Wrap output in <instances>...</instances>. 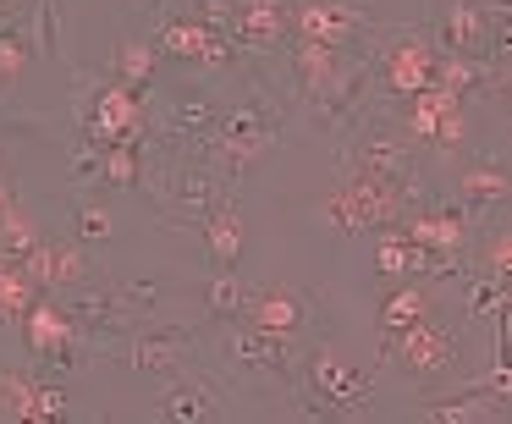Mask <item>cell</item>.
<instances>
[{
	"instance_id": "cell-25",
	"label": "cell",
	"mask_w": 512,
	"mask_h": 424,
	"mask_svg": "<svg viewBox=\"0 0 512 424\" xmlns=\"http://www.w3.org/2000/svg\"><path fill=\"white\" fill-rule=\"evenodd\" d=\"M155 72H160V50L149 45V39H127L111 61V78L127 83V89H138V94L155 89Z\"/></svg>"
},
{
	"instance_id": "cell-5",
	"label": "cell",
	"mask_w": 512,
	"mask_h": 424,
	"mask_svg": "<svg viewBox=\"0 0 512 424\" xmlns=\"http://www.w3.org/2000/svg\"><path fill=\"white\" fill-rule=\"evenodd\" d=\"M369 34V12L358 0H292L287 6V39H314L347 56L353 39Z\"/></svg>"
},
{
	"instance_id": "cell-2",
	"label": "cell",
	"mask_w": 512,
	"mask_h": 424,
	"mask_svg": "<svg viewBox=\"0 0 512 424\" xmlns=\"http://www.w3.org/2000/svg\"><path fill=\"white\" fill-rule=\"evenodd\" d=\"M413 199H419V193L391 188V182H369V177H358V171H347V177L325 193L320 215L336 226V232L358 237V232H386V226H397Z\"/></svg>"
},
{
	"instance_id": "cell-18",
	"label": "cell",
	"mask_w": 512,
	"mask_h": 424,
	"mask_svg": "<svg viewBox=\"0 0 512 424\" xmlns=\"http://www.w3.org/2000/svg\"><path fill=\"white\" fill-rule=\"evenodd\" d=\"M193 347V331H182V325H138V331H127V364L133 369H182V358H188Z\"/></svg>"
},
{
	"instance_id": "cell-29",
	"label": "cell",
	"mask_w": 512,
	"mask_h": 424,
	"mask_svg": "<svg viewBox=\"0 0 512 424\" xmlns=\"http://www.w3.org/2000/svg\"><path fill=\"white\" fill-rule=\"evenodd\" d=\"M72 237H78V243L111 237V210H105V204H72Z\"/></svg>"
},
{
	"instance_id": "cell-9",
	"label": "cell",
	"mask_w": 512,
	"mask_h": 424,
	"mask_svg": "<svg viewBox=\"0 0 512 424\" xmlns=\"http://www.w3.org/2000/svg\"><path fill=\"white\" fill-rule=\"evenodd\" d=\"M386 353L402 364V375H413V380H441L446 369L457 364V331L435 325V314H430V320H419V325H408V331L386 336Z\"/></svg>"
},
{
	"instance_id": "cell-23",
	"label": "cell",
	"mask_w": 512,
	"mask_h": 424,
	"mask_svg": "<svg viewBox=\"0 0 512 424\" xmlns=\"http://www.w3.org/2000/svg\"><path fill=\"white\" fill-rule=\"evenodd\" d=\"M457 199L468 215H490V204L507 199V166L501 160H474V166L457 177Z\"/></svg>"
},
{
	"instance_id": "cell-30",
	"label": "cell",
	"mask_w": 512,
	"mask_h": 424,
	"mask_svg": "<svg viewBox=\"0 0 512 424\" xmlns=\"http://www.w3.org/2000/svg\"><path fill=\"white\" fill-rule=\"evenodd\" d=\"M479 270H485V276H507V226H496V232L485 237V248H479Z\"/></svg>"
},
{
	"instance_id": "cell-32",
	"label": "cell",
	"mask_w": 512,
	"mask_h": 424,
	"mask_svg": "<svg viewBox=\"0 0 512 424\" xmlns=\"http://www.w3.org/2000/svg\"><path fill=\"white\" fill-rule=\"evenodd\" d=\"M138 6H149V12H166V0H138Z\"/></svg>"
},
{
	"instance_id": "cell-6",
	"label": "cell",
	"mask_w": 512,
	"mask_h": 424,
	"mask_svg": "<svg viewBox=\"0 0 512 424\" xmlns=\"http://www.w3.org/2000/svg\"><path fill=\"white\" fill-rule=\"evenodd\" d=\"M160 56L177 61V67H193V72H232L237 67V39L215 34V28H204L199 17H166L160 23Z\"/></svg>"
},
{
	"instance_id": "cell-24",
	"label": "cell",
	"mask_w": 512,
	"mask_h": 424,
	"mask_svg": "<svg viewBox=\"0 0 512 424\" xmlns=\"http://www.w3.org/2000/svg\"><path fill=\"white\" fill-rule=\"evenodd\" d=\"M34 298H39V281L23 270V259H12L0 248V325H17Z\"/></svg>"
},
{
	"instance_id": "cell-31",
	"label": "cell",
	"mask_w": 512,
	"mask_h": 424,
	"mask_svg": "<svg viewBox=\"0 0 512 424\" xmlns=\"http://www.w3.org/2000/svg\"><path fill=\"white\" fill-rule=\"evenodd\" d=\"M430 419H490V402H441L430 408Z\"/></svg>"
},
{
	"instance_id": "cell-20",
	"label": "cell",
	"mask_w": 512,
	"mask_h": 424,
	"mask_svg": "<svg viewBox=\"0 0 512 424\" xmlns=\"http://www.w3.org/2000/svg\"><path fill=\"white\" fill-rule=\"evenodd\" d=\"M430 314H435L430 287H419V281H408V276H402V287H391L386 298H380L375 325H380V336H397V331H408V325L430 320Z\"/></svg>"
},
{
	"instance_id": "cell-22",
	"label": "cell",
	"mask_w": 512,
	"mask_h": 424,
	"mask_svg": "<svg viewBox=\"0 0 512 424\" xmlns=\"http://www.w3.org/2000/svg\"><path fill=\"white\" fill-rule=\"evenodd\" d=\"M226 402L210 380H177L160 402V419H177V424H199V419H221Z\"/></svg>"
},
{
	"instance_id": "cell-16",
	"label": "cell",
	"mask_w": 512,
	"mask_h": 424,
	"mask_svg": "<svg viewBox=\"0 0 512 424\" xmlns=\"http://www.w3.org/2000/svg\"><path fill=\"white\" fill-rule=\"evenodd\" d=\"M193 226H199V237H204V254H210V265H215V270H237L243 243H248V226H243V210L232 204V193H226V199H215Z\"/></svg>"
},
{
	"instance_id": "cell-10",
	"label": "cell",
	"mask_w": 512,
	"mask_h": 424,
	"mask_svg": "<svg viewBox=\"0 0 512 424\" xmlns=\"http://www.w3.org/2000/svg\"><path fill=\"white\" fill-rule=\"evenodd\" d=\"M435 61H441V50L430 45V34H402V39H391V45H380L375 78H380V89H391L397 100H408V94L430 89Z\"/></svg>"
},
{
	"instance_id": "cell-8",
	"label": "cell",
	"mask_w": 512,
	"mask_h": 424,
	"mask_svg": "<svg viewBox=\"0 0 512 424\" xmlns=\"http://www.w3.org/2000/svg\"><path fill=\"white\" fill-rule=\"evenodd\" d=\"M309 391L320 397L314 402L320 413H364L369 397H375V380H369L358 364H347L342 353L320 347V353L309 358Z\"/></svg>"
},
{
	"instance_id": "cell-7",
	"label": "cell",
	"mask_w": 512,
	"mask_h": 424,
	"mask_svg": "<svg viewBox=\"0 0 512 424\" xmlns=\"http://www.w3.org/2000/svg\"><path fill=\"white\" fill-rule=\"evenodd\" d=\"M353 171H358V177H369V182H391V188L419 193V188H413V144L397 133V127H386V122L358 127Z\"/></svg>"
},
{
	"instance_id": "cell-14",
	"label": "cell",
	"mask_w": 512,
	"mask_h": 424,
	"mask_svg": "<svg viewBox=\"0 0 512 424\" xmlns=\"http://www.w3.org/2000/svg\"><path fill=\"white\" fill-rule=\"evenodd\" d=\"M402 232L430 254H463L468 243V210L463 204H408Z\"/></svg>"
},
{
	"instance_id": "cell-15",
	"label": "cell",
	"mask_w": 512,
	"mask_h": 424,
	"mask_svg": "<svg viewBox=\"0 0 512 424\" xmlns=\"http://www.w3.org/2000/svg\"><path fill=\"white\" fill-rule=\"evenodd\" d=\"M23 270L39 281V292H61V287H89V259H83L78 243L67 237H39V248L23 259Z\"/></svg>"
},
{
	"instance_id": "cell-26",
	"label": "cell",
	"mask_w": 512,
	"mask_h": 424,
	"mask_svg": "<svg viewBox=\"0 0 512 424\" xmlns=\"http://www.w3.org/2000/svg\"><path fill=\"white\" fill-rule=\"evenodd\" d=\"M199 298H204V309H210V320H237V309H243V281H237L232 270H215L199 287Z\"/></svg>"
},
{
	"instance_id": "cell-19",
	"label": "cell",
	"mask_w": 512,
	"mask_h": 424,
	"mask_svg": "<svg viewBox=\"0 0 512 424\" xmlns=\"http://www.w3.org/2000/svg\"><path fill=\"white\" fill-rule=\"evenodd\" d=\"M166 177H171V182H166L171 210H182V215H188V226L199 221V215L210 210L215 199H226V193H232V188H226V182L215 177L210 166H204V160H199V166H177V171H166Z\"/></svg>"
},
{
	"instance_id": "cell-1",
	"label": "cell",
	"mask_w": 512,
	"mask_h": 424,
	"mask_svg": "<svg viewBox=\"0 0 512 424\" xmlns=\"http://www.w3.org/2000/svg\"><path fill=\"white\" fill-rule=\"evenodd\" d=\"M276 127H281V105L254 83L232 111L215 116V133H210V144L199 149V160L226 182V188H232V182L243 177V171L254 166L270 144H276Z\"/></svg>"
},
{
	"instance_id": "cell-3",
	"label": "cell",
	"mask_w": 512,
	"mask_h": 424,
	"mask_svg": "<svg viewBox=\"0 0 512 424\" xmlns=\"http://www.w3.org/2000/svg\"><path fill=\"white\" fill-rule=\"evenodd\" d=\"M17 331H23L28 353H34L39 364H56V369L83 364V347H89V336H83V325L72 320L67 303L34 298V303H28V314L17 320Z\"/></svg>"
},
{
	"instance_id": "cell-13",
	"label": "cell",
	"mask_w": 512,
	"mask_h": 424,
	"mask_svg": "<svg viewBox=\"0 0 512 424\" xmlns=\"http://www.w3.org/2000/svg\"><path fill=\"white\" fill-rule=\"evenodd\" d=\"M237 320L259 325V331H276V336H298L314 320V298H303L292 287H243Z\"/></svg>"
},
{
	"instance_id": "cell-11",
	"label": "cell",
	"mask_w": 512,
	"mask_h": 424,
	"mask_svg": "<svg viewBox=\"0 0 512 424\" xmlns=\"http://www.w3.org/2000/svg\"><path fill=\"white\" fill-rule=\"evenodd\" d=\"M67 413H72V402L45 375H34V369H0V419L45 424V419H67Z\"/></svg>"
},
{
	"instance_id": "cell-4",
	"label": "cell",
	"mask_w": 512,
	"mask_h": 424,
	"mask_svg": "<svg viewBox=\"0 0 512 424\" xmlns=\"http://www.w3.org/2000/svg\"><path fill=\"white\" fill-rule=\"evenodd\" d=\"M215 347H221V358L232 369H243V375L254 380H287L292 375V336H276V331H259V325L248 320H226L221 336H215Z\"/></svg>"
},
{
	"instance_id": "cell-27",
	"label": "cell",
	"mask_w": 512,
	"mask_h": 424,
	"mask_svg": "<svg viewBox=\"0 0 512 424\" xmlns=\"http://www.w3.org/2000/svg\"><path fill=\"white\" fill-rule=\"evenodd\" d=\"M468 314H474V320H501V314H507V276H485V270H479V276L468 281Z\"/></svg>"
},
{
	"instance_id": "cell-12",
	"label": "cell",
	"mask_w": 512,
	"mask_h": 424,
	"mask_svg": "<svg viewBox=\"0 0 512 424\" xmlns=\"http://www.w3.org/2000/svg\"><path fill=\"white\" fill-rule=\"evenodd\" d=\"M430 45L441 56H485L490 50V6H479V0H441Z\"/></svg>"
},
{
	"instance_id": "cell-28",
	"label": "cell",
	"mask_w": 512,
	"mask_h": 424,
	"mask_svg": "<svg viewBox=\"0 0 512 424\" xmlns=\"http://www.w3.org/2000/svg\"><path fill=\"white\" fill-rule=\"evenodd\" d=\"M39 237H45V232H39V226L28 221L23 204H12V210L0 215V248H6L12 259H28V254L39 248Z\"/></svg>"
},
{
	"instance_id": "cell-17",
	"label": "cell",
	"mask_w": 512,
	"mask_h": 424,
	"mask_svg": "<svg viewBox=\"0 0 512 424\" xmlns=\"http://www.w3.org/2000/svg\"><path fill=\"white\" fill-rule=\"evenodd\" d=\"M287 6L292 0H237V17H232L237 50H276V45H287Z\"/></svg>"
},
{
	"instance_id": "cell-21",
	"label": "cell",
	"mask_w": 512,
	"mask_h": 424,
	"mask_svg": "<svg viewBox=\"0 0 512 424\" xmlns=\"http://www.w3.org/2000/svg\"><path fill=\"white\" fill-rule=\"evenodd\" d=\"M34 50H39L34 23H28L23 6H17L12 23H0V94H12L17 83L28 78V67H34Z\"/></svg>"
}]
</instances>
